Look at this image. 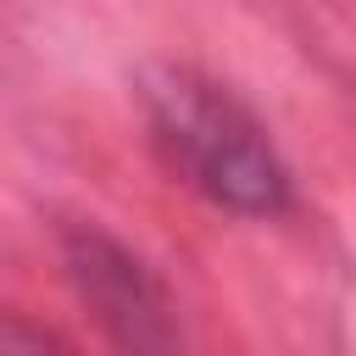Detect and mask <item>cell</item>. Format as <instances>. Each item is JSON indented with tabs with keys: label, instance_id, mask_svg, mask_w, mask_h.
Instances as JSON below:
<instances>
[{
	"label": "cell",
	"instance_id": "obj_1",
	"mask_svg": "<svg viewBox=\"0 0 356 356\" xmlns=\"http://www.w3.org/2000/svg\"><path fill=\"white\" fill-rule=\"evenodd\" d=\"M139 95H145L161 150L172 156V167H184L195 189H206L217 206L245 211V217L284 211L289 172L273 156L256 117L234 95H222L211 78L189 67H150Z\"/></svg>",
	"mask_w": 356,
	"mask_h": 356
},
{
	"label": "cell",
	"instance_id": "obj_2",
	"mask_svg": "<svg viewBox=\"0 0 356 356\" xmlns=\"http://www.w3.org/2000/svg\"><path fill=\"white\" fill-rule=\"evenodd\" d=\"M67 267H72L78 295L95 306L100 328L117 339L122 356H178L172 306L139 256H128L117 239L95 228H78L67 234Z\"/></svg>",
	"mask_w": 356,
	"mask_h": 356
},
{
	"label": "cell",
	"instance_id": "obj_3",
	"mask_svg": "<svg viewBox=\"0 0 356 356\" xmlns=\"http://www.w3.org/2000/svg\"><path fill=\"white\" fill-rule=\"evenodd\" d=\"M6 350H11V356H56V345H50L39 328H28L22 317L6 323Z\"/></svg>",
	"mask_w": 356,
	"mask_h": 356
}]
</instances>
